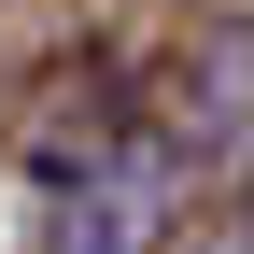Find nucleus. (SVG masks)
I'll use <instances>...</instances> for the list:
<instances>
[{
    "instance_id": "f257e3e1",
    "label": "nucleus",
    "mask_w": 254,
    "mask_h": 254,
    "mask_svg": "<svg viewBox=\"0 0 254 254\" xmlns=\"http://www.w3.org/2000/svg\"><path fill=\"white\" fill-rule=\"evenodd\" d=\"M170 226H184V155L113 141L99 170H71V212H57L43 254H170Z\"/></svg>"
},
{
    "instance_id": "f03ea898",
    "label": "nucleus",
    "mask_w": 254,
    "mask_h": 254,
    "mask_svg": "<svg viewBox=\"0 0 254 254\" xmlns=\"http://www.w3.org/2000/svg\"><path fill=\"white\" fill-rule=\"evenodd\" d=\"M170 155L184 170H240L254 155V28H198L184 99H170Z\"/></svg>"
}]
</instances>
